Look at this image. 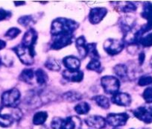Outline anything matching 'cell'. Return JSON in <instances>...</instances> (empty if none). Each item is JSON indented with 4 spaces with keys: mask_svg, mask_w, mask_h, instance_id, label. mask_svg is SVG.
<instances>
[{
    "mask_svg": "<svg viewBox=\"0 0 152 129\" xmlns=\"http://www.w3.org/2000/svg\"><path fill=\"white\" fill-rule=\"evenodd\" d=\"M137 45H140L142 47H151L152 46V33H148L146 35L140 37L137 41Z\"/></svg>",
    "mask_w": 152,
    "mask_h": 129,
    "instance_id": "cb8c5ba5",
    "label": "cell"
},
{
    "mask_svg": "<svg viewBox=\"0 0 152 129\" xmlns=\"http://www.w3.org/2000/svg\"><path fill=\"white\" fill-rule=\"evenodd\" d=\"M32 21H33V18L31 16H23L18 20V23L24 27L28 26L32 23Z\"/></svg>",
    "mask_w": 152,
    "mask_h": 129,
    "instance_id": "836d02e7",
    "label": "cell"
},
{
    "mask_svg": "<svg viewBox=\"0 0 152 129\" xmlns=\"http://www.w3.org/2000/svg\"><path fill=\"white\" fill-rule=\"evenodd\" d=\"M144 129H148V128H144Z\"/></svg>",
    "mask_w": 152,
    "mask_h": 129,
    "instance_id": "7bdbcfd3",
    "label": "cell"
},
{
    "mask_svg": "<svg viewBox=\"0 0 152 129\" xmlns=\"http://www.w3.org/2000/svg\"><path fill=\"white\" fill-rule=\"evenodd\" d=\"M12 13L9 11L3 9V8H0V21H3V20H8L11 18Z\"/></svg>",
    "mask_w": 152,
    "mask_h": 129,
    "instance_id": "e575fe53",
    "label": "cell"
},
{
    "mask_svg": "<svg viewBox=\"0 0 152 129\" xmlns=\"http://www.w3.org/2000/svg\"><path fill=\"white\" fill-rule=\"evenodd\" d=\"M45 67L52 71L58 72L61 70V64L59 61L54 58H49L45 62Z\"/></svg>",
    "mask_w": 152,
    "mask_h": 129,
    "instance_id": "603a6c76",
    "label": "cell"
},
{
    "mask_svg": "<svg viewBox=\"0 0 152 129\" xmlns=\"http://www.w3.org/2000/svg\"><path fill=\"white\" fill-rule=\"evenodd\" d=\"M141 16L148 21L145 25L142 26L141 29L137 31L139 34L142 36L152 29V4L151 2H145L144 4Z\"/></svg>",
    "mask_w": 152,
    "mask_h": 129,
    "instance_id": "8992f818",
    "label": "cell"
},
{
    "mask_svg": "<svg viewBox=\"0 0 152 129\" xmlns=\"http://www.w3.org/2000/svg\"><path fill=\"white\" fill-rule=\"evenodd\" d=\"M1 63H2V59L0 58V64H1Z\"/></svg>",
    "mask_w": 152,
    "mask_h": 129,
    "instance_id": "b9f144b4",
    "label": "cell"
},
{
    "mask_svg": "<svg viewBox=\"0 0 152 129\" xmlns=\"http://www.w3.org/2000/svg\"><path fill=\"white\" fill-rule=\"evenodd\" d=\"M12 50L15 52L20 61L25 65H32L34 62V49H31L22 44H19L13 48Z\"/></svg>",
    "mask_w": 152,
    "mask_h": 129,
    "instance_id": "7a4b0ae2",
    "label": "cell"
},
{
    "mask_svg": "<svg viewBox=\"0 0 152 129\" xmlns=\"http://www.w3.org/2000/svg\"><path fill=\"white\" fill-rule=\"evenodd\" d=\"M14 122V118L11 114H1L0 116V126L2 128L11 127Z\"/></svg>",
    "mask_w": 152,
    "mask_h": 129,
    "instance_id": "d4e9b609",
    "label": "cell"
},
{
    "mask_svg": "<svg viewBox=\"0 0 152 129\" xmlns=\"http://www.w3.org/2000/svg\"><path fill=\"white\" fill-rule=\"evenodd\" d=\"M48 118V114L46 111H40L34 115L33 124L35 125H40L44 124Z\"/></svg>",
    "mask_w": 152,
    "mask_h": 129,
    "instance_id": "7402d4cb",
    "label": "cell"
},
{
    "mask_svg": "<svg viewBox=\"0 0 152 129\" xmlns=\"http://www.w3.org/2000/svg\"><path fill=\"white\" fill-rule=\"evenodd\" d=\"M148 110L149 114H150L151 117H152V105H150V106H148Z\"/></svg>",
    "mask_w": 152,
    "mask_h": 129,
    "instance_id": "74e56055",
    "label": "cell"
},
{
    "mask_svg": "<svg viewBox=\"0 0 152 129\" xmlns=\"http://www.w3.org/2000/svg\"><path fill=\"white\" fill-rule=\"evenodd\" d=\"M34 78V72L31 69H25L20 73L19 78L25 83L29 84Z\"/></svg>",
    "mask_w": 152,
    "mask_h": 129,
    "instance_id": "ffe728a7",
    "label": "cell"
},
{
    "mask_svg": "<svg viewBox=\"0 0 152 129\" xmlns=\"http://www.w3.org/2000/svg\"><path fill=\"white\" fill-rule=\"evenodd\" d=\"M85 122L89 127L96 129H102L106 126V119L101 116H90L85 119Z\"/></svg>",
    "mask_w": 152,
    "mask_h": 129,
    "instance_id": "4fadbf2b",
    "label": "cell"
},
{
    "mask_svg": "<svg viewBox=\"0 0 152 129\" xmlns=\"http://www.w3.org/2000/svg\"><path fill=\"white\" fill-rule=\"evenodd\" d=\"M64 98L65 100L68 101V102H74L75 101L81 100L82 99V96L79 93H78V92L69 91L67 93H64Z\"/></svg>",
    "mask_w": 152,
    "mask_h": 129,
    "instance_id": "f1b7e54d",
    "label": "cell"
},
{
    "mask_svg": "<svg viewBox=\"0 0 152 129\" xmlns=\"http://www.w3.org/2000/svg\"><path fill=\"white\" fill-rule=\"evenodd\" d=\"M63 77L66 80L71 82H81L84 78V73L81 70H66L62 73Z\"/></svg>",
    "mask_w": 152,
    "mask_h": 129,
    "instance_id": "9a60e30c",
    "label": "cell"
},
{
    "mask_svg": "<svg viewBox=\"0 0 152 129\" xmlns=\"http://www.w3.org/2000/svg\"><path fill=\"white\" fill-rule=\"evenodd\" d=\"M101 84L107 94L114 95L119 92L120 82L116 77L105 75L101 78Z\"/></svg>",
    "mask_w": 152,
    "mask_h": 129,
    "instance_id": "277c9868",
    "label": "cell"
},
{
    "mask_svg": "<svg viewBox=\"0 0 152 129\" xmlns=\"http://www.w3.org/2000/svg\"><path fill=\"white\" fill-rule=\"evenodd\" d=\"M74 36L73 34H61L53 37L52 45L50 48L53 50H59L72 43Z\"/></svg>",
    "mask_w": 152,
    "mask_h": 129,
    "instance_id": "ba28073f",
    "label": "cell"
},
{
    "mask_svg": "<svg viewBox=\"0 0 152 129\" xmlns=\"http://www.w3.org/2000/svg\"><path fill=\"white\" fill-rule=\"evenodd\" d=\"M52 129H75V122L72 117L66 119L61 117H55L51 122Z\"/></svg>",
    "mask_w": 152,
    "mask_h": 129,
    "instance_id": "9c48e42d",
    "label": "cell"
},
{
    "mask_svg": "<svg viewBox=\"0 0 152 129\" xmlns=\"http://www.w3.org/2000/svg\"><path fill=\"white\" fill-rule=\"evenodd\" d=\"M107 14V10L105 8H92L89 14V20L92 24H98L100 23Z\"/></svg>",
    "mask_w": 152,
    "mask_h": 129,
    "instance_id": "8fae6325",
    "label": "cell"
},
{
    "mask_svg": "<svg viewBox=\"0 0 152 129\" xmlns=\"http://www.w3.org/2000/svg\"><path fill=\"white\" fill-rule=\"evenodd\" d=\"M111 102L119 106L128 107L131 103V97L129 94L125 93H119L113 95Z\"/></svg>",
    "mask_w": 152,
    "mask_h": 129,
    "instance_id": "7c38bea8",
    "label": "cell"
},
{
    "mask_svg": "<svg viewBox=\"0 0 152 129\" xmlns=\"http://www.w3.org/2000/svg\"><path fill=\"white\" fill-rule=\"evenodd\" d=\"M14 4H15L16 5H23V4H25V2H14Z\"/></svg>",
    "mask_w": 152,
    "mask_h": 129,
    "instance_id": "f35d334b",
    "label": "cell"
},
{
    "mask_svg": "<svg viewBox=\"0 0 152 129\" xmlns=\"http://www.w3.org/2000/svg\"><path fill=\"white\" fill-rule=\"evenodd\" d=\"M150 65H151V68H152V56H151V59H150Z\"/></svg>",
    "mask_w": 152,
    "mask_h": 129,
    "instance_id": "ab89813d",
    "label": "cell"
},
{
    "mask_svg": "<svg viewBox=\"0 0 152 129\" xmlns=\"http://www.w3.org/2000/svg\"><path fill=\"white\" fill-rule=\"evenodd\" d=\"M90 110V105L86 102H81L75 106V111L79 115H85Z\"/></svg>",
    "mask_w": 152,
    "mask_h": 129,
    "instance_id": "484cf974",
    "label": "cell"
},
{
    "mask_svg": "<svg viewBox=\"0 0 152 129\" xmlns=\"http://www.w3.org/2000/svg\"><path fill=\"white\" fill-rule=\"evenodd\" d=\"M6 46V43L2 40H0V50L3 49Z\"/></svg>",
    "mask_w": 152,
    "mask_h": 129,
    "instance_id": "8d00e7d4",
    "label": "cell"
},
{
    "mask_svg": "<svg viewBox=\"0 0 152 129\" xmlns=\"http://www.w3.org/2000/svg\"><path fill=\"white\" fill-rule=\"evenodd\" d=\"M34 76L36 77V80L38 84L41 85V86L46 84L48 81V79H49L48 78V75L42 69L37 70L34 73Z\"/></svg>",
    "mask_w": 152,
    "mask_h": 129,
    "instance_id": "44dd1931",
    "label": "cell"
},
{
    "mask_svg": "<svg viewBox=\"0 0 152 129\" xmlns=\"http://www.w3.org/2000/svg\"><path fill=\"white\" fill-rule=\"evenodd\" d=\"M87 69L92 71H96L97 73H102V63L99 59H91L87 66Z\"/></svg>",
    "mask_w": 152,
    "mask_h": 129,
    "instance_id": "83f0119b",
    "label": "cell"
},
{
    "mask_svg": "<svg viewBox=\"0 0 152 129\" xmlns=\"http://www.w3.org/2000/svg\"><path fill=\"white\" fill-rule=\"evenodd\" d=\"M63 64L68 70H78L81 66V61L76 57L66 56L63 59Z\"/></svg>",
    "mask_w": 152,
    "mask_h": 129,
    "instance_id": "2e32d148",
    "label": "cell"
},
{
    "mask_svg": "<svg viewBox=\"0 0 152 129\" xmlns=\"http://www.w3.org/2000/svg\"><path fill=\"white\" fill-rule=\"evenodd\" d=\"M20 92L17 89L14 88L5 91L1 97V103L2 107L6 108H17L20 104Z\"/></svg>",
    "mask_w": 152,
    "mask_h": 129,
    "instance_id": "3957f363",
    "label": "cell"
},
{
    "mask_svg": "<svg viewBox=\"0 0 152 129\" xmlns=\"http://www.w3.org/2000/svg\"><path fill=\"white\" fill-rule=\"evenodd\" d=\"M75 46L80 57L82 59L85 58L87 56V43H86V39L84 36H81L76 39Z\"/></svg>",
    "mask_w": 152,
    "mask_h": 129,
    "instance_id": "e0dca14e",
    "label": "cell"
},
{
    "mask_svg": "<svg viewBox=\"0 0 152 129\" xmlns=\"http://www.w3.org/2000/svg\"><path fill=\"white\" fill-rule=\"evenodd\" d=\"M142 97L146 103L151 104L152 103V86L148 87L144 90L142 93Z\"/></svg>",
    "mask_w": 152,
    "mask_h": 129,
    "instance_id": "1f68e13d",
    "label": "cell"
},
{
    "mask_svg": "<svg viewBox=\"0 0 152 129\" xmlns=\"http://www.w3.org/2000/svg\"><path fill=\"white\" fill-rule=\"evenodd\" d=\"M20 33H21V31L18 28H11V29H8L7 31V32L5 34V37L8 40H13L17 37Z\"/></svg>",
    "mask_w": 152,
    "mask_h": 129,
    "instance_id": "f546056e",
    "label": "cell"
},
{
    "mask_svg": "<svg viewBox=\"0 0 152 129\" xmlns=\"http://www.w3.org/2000/svg\"><path fill=\"white\" fill-rule=\"evenodd\" d=\"M87 56L91 59H100V55L96 48V43H87Z\"/></svg>",
    "mask_w": 152,
    "mask_h": 129,
    "instance_id": "4316f807",
    "label": "cell"
},
{
    "mask_svg": "<svg viewBox=\"0 0 152 129\" xmlns=\"http://www.w3.org/2000/svg\"><path fill=\"white\" fill-rule=\"evenodd\" d=\"M125 42L123 40L107 39L104 43V49L111 56H114L120 53L125 48Z\"/></svg>",
    "mask_w": 152,
    "mask_h": 129,
    "instance_id": "5b68a950",
    "label": "cell"
},
{
    "mask_svg": "<svg viewBox=\"0 0 152 129\" xmlns=\"http://www.w3.org/2000/svg\"><path fill=\"white\" fill-rule=\"evenodd\" d=\"M131 129H134V128H131Z\"/></svg>",
    "mask_w": 152,
    "mask_h": 129,
    "instance_id": "ee69618b",
    "label": "cell"
},
{
    "mask_svg": "<svg viewBox=\"0 0 152 129\" xmlns=\"http://www.w3.org/2000/svg\"><path fill=\"white\" fill-rule=\"evenodd\" d=\"M114 73L116 76L122 79H125L128 77V67L125 64H117L113 67Z\"/></svg>",
    "mask_w": 152,
    "mask_h": 129,
    "instance_id": "ac0fdd59",
    "label": "cell"
},
{
    "mask_svg": "<svg viewBox=\"0 0 152 129\" xmlns=\"http://www.w3.org/2000/svg\"><path fill=\"white\" fill-rule=\"evenodd\" d=\"M129 119V115L126 113L120 114H109L106 117V122L109 125L116 128H119L126 125Z\"/></svg>",
    "mask_w": 152,
    "mask_h": 129,
    "instance_id": "52a82bcc",
    "label": "cell"
},
{
    "mask_svg": "<svg viewBox=\"0 0 152 129\" xmlns=\"http://www.w3.org/2000/svg\"><path fill=\"white\" fill-rule=\"evenodd\" d=\"M37 33L36 31L33 29H29L25 33L22 39L21 44L31 49H34V45L37 42Z\"/></svg>",
    "mask_w": 152,
    "mask_h": 129,
    "instance_id": "30bf717a",
    "label": "cell"
},
{
    "mask_svg": "<svg viewBox=\"0 0 152 129\" xmlns=\"http://www.w3.org/2000/svg\"><path fill=\"white\" fill-rule=\"evenodd\" d=\"M2 108H1V107H0V116H1V112H2Z\"/></svg>",
    "mask_w": 152,
    "mask_h": 129,
    "instance_id": "60d3db41",
    "label": "cell"
},
{
    "mask_svg": "<svg viewBox=\"0 0 152 129\" xmlns=\"http://www.w3.org/2000/svg\"><path fill=\"white\" fill-rule=\"evenodd\" d=\"M145 55L144 52H141V53L139 55V62H140V65L143 64L145 61Z\"/></svg>",
    "mask_w": 152,
    "mask_h": 129,
    "instance_id": "d590c367",
    "label": "cell"
},
{
    "mask_svg": "<svg viewBox=\"0 0 152 129\" xmlns=\"http://www.w3.org/2000/svg\"><path fill=\"white\" fill-rule=\"evenodd\" d=\"M152 84V77L150 75H143L140 78L138 81V85L141 87L148 86Z\"/></svg>",
    "mask_w": 152,
    "mask_h": 129,
    "instance_id": "4dcf8cb0",
    "label": "cell"
},
{
    "mask_svg": "<svg viewBox=\"0 0 152 129\" xmlns=\"http://www.w3.org/2000/svg\"><path fill=\"white\" fill-rule=\"evenodd\" d=\"M77 22L67 18L55 19L52 23L51 26V34L52 37L61 34H73V32L78 28Z\"/></svg>",
    "mask_w": 152,
    "mask_h": 129,
    "instance_id": "6da1fadb",
    "label": "cell"
},
{
    "mask_svg": "<svg viewBox=\"0 0 152 129\" xmlns=\"http://www.w3.org/2000/svg\"><path fill=\"white\" fill-rule=\"evenodd\" d=\"M93 100L95 101L98 106L101 107L103 109H109L110 106V100L107 97L102 95H98L93 98Z\"/></svg>",
    "mask_w": 152,
    "mask_h": 129,
    "instance_id": "d6986e66",
    "label": "cell"
},
{
    "mask_svg": "<svg viewBox=\"0 0 152 129\" xmlns=\"http://www.w3.org/2000/svg\"><path fill=\"white\" fill-rule=\"evenodd\" d=\"M125 6H121V11L124 13H129L135 11L137 6L133 2H125Z\"/></svg>",
    "mask_w": 152,
    "mask_h": 129,
    "instance_id": "d6a6232c",
    "label": "cell"
},
{
    "mask_svg": "<svg viewBox=\"0 0 152 129\" xmlns=\"http://www.w3.org/2000/svg\"><path fill=\"white\" fill-rule=\"evenodd\" d=\"M133 114L137 117L139 120L146 123V124H150L152 123V117H151L149 111L148 110V107L146 106H140L133 111Z\"/></svg>",
    "mask_w": 152,
    "mask_h": 129,
    "instance_id": "5bb4252c",
    "label": "cell"
}]
</instances>
